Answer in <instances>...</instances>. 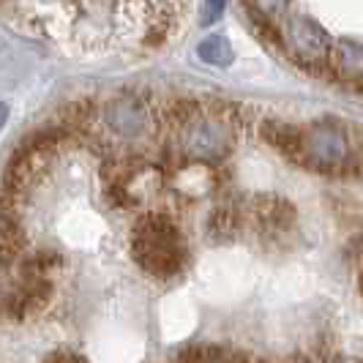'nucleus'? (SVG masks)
Segmentation results:
<instances>
[{"label": "nucleus", "instance_id": "2eb2a0df", "mask_svg": "<svg viewBox=\"0 0 363 363\" xmlns=\"http://www.w3.org/2000/svg\"><path fill=\"white\" fill-rule=\"evenodd\" d=\"M339 363H342V361H339Z\"/></svg>", "mask_w": 363, "mask_h": 363}, {"label": "nucleus", "instance_id": "4468645a", "mask_svg": "<svg viewBox=\"0 0 363 363\" xmlns=\"http://www.w3.org/2000/svg\"><path fill=\"white\" fill-rule=\"evenodd\" d=\"M361 292H363V273H361Z\"/></svg>", "mask_w": 363, "mask_h": 363}, {"label": "nucleus", "instance_id": "9d476101", "mask_svg": "<svg viewBox=\"0 0 363 363\" xmlns=\"http://www.w3.org/2000/svg\"><path fill=\"white\" fill-rule=\"evenodd\" d=\"M197 55H200L205 63H211V66H230L233 57H235L233 44H230L227 36H208L205 41H200Z\"/></svg>", "mask_w": 363, "mask_h": 363}, {"label": "nucleus", "instance_id": "423d86ee", "mask_svg": "<svg viewBox=\"0 0 363 363\" xmlns=\"http://www.w3.org/2000/svg\"><path fill=\"white\" fill-rule=\"evenodd\" d=\"M104 121H107L112 134L126 137V140H137V137L147 134V128H150V112H147L145 101L140 96L123 93L104 107Z\"/></svg>", "mask_w": 363, "mask_h": 363}, {"label": "nucleus", "instance_id": "f8f14e48", "mask_svg": "<svg viewBox=\"0 0 363 363\" xmlns=\"http://www.w3.org/2000/svg\"><path fill=\"white\" fill-rule=\"evenodd\" d=\"M221 11H224L221 3H205V6H202V25H211Z\"/></svg>", "mask_w": 363, "mask_h": 363}, {"label": "nucleus", "instance_id": "ddd939ff", "mask_svg": "<svg viewBox=\"0 0 363 363\" xmlns=\"http://www.w3.org/2000/svg\"><path fill=\"white\" fill-rule=\"evenodd\" d=\"M6 121H9V104H6V101H0V128L6 126Z\"/></svg>", "mask_w": 363, "mask_h": 363}, {"label": "nucleus", "instance_id": "f257e3e1", "mask_svg": "<svg viewBox=\"0 0 363 363\" xmlns=\"http://www.w3.org/2000/svg\"><path fill=\"white\" fill-rule=\"evenodd\" d=\"M131 252L147 273L162 279L181 271L183 257H186L181 233L167 216L140 218L131 233Z\"/></svg>", "mask_w": 363, "mask_h": 363}, {"label": "nucleus", "instance_id": "7ed1b4c3", "mask_svg": "<svg viewBox=\"0 0 363 363\" xmlns=\"http://www.w3.org/2000/svg\"><path fill=\"white\" fill-rule=\"evenodd\" d=\"M181 145L186 156L197 162H218L233 147V128L218 112H197L189 115L183 123Z\"/></svg>", "mask_w": 363, "mask_h": 363}, {"label": "nucleus", "instance_id": "9b49d317", "mask_svg": "<svg viewBox=\"0 0 363 363\" xmlns=\"http://www.w3.org/2000/svg\"><path fill=\"white\" fill-rule=\"evenodd\" d=\"M44 363H88V361H85L82 355L72 352V350H55V352L47 355V361Z\"/></svg>", "mask_w": 363, "mask_h": 363}, {"label": "nucleus", "instance_id": "f03ea898", "mask_svg": "<svg viewBox=\"0 0 363 363\" xmlns=\"http://www.w3.org/2000/svg\"><path fill=\"white\" fill-rule=\"evenodd\" d=\"M292 153L314 169L336 172L350 162V140L333 123H314L303 131H295Z\"/></svg>", "mask_w": 363, "mask_h": 363}, {"label": "nucleus", "instance_id": "39448f33", "mask_svg": "<svg viewBox=\"0 0 363 363\" xmlns=\"http://www.w3.org/2000/svg\"><path fill=\"white\" fill-rule=\"evenodd\" d=\"M55 143H57V137L55 134H38L33 140H28L25 145L19 147L17 153H14V159L9 164V169H6V181H3V189H6V194H22L30 183L36 181L38 175L47 169V164L52 162L55 156Z\"/></svg>", "mask_w": 363, "mask_h": 363}, {"label": "nucleus", "instance_id": "20e7f679", "mask_svg": "<svg viewBox=\"0 0 363 363\" xmlns=\"http://www.w3.org/2000/svg\"><path fill=\"white\" fill-rule=\"evenodd\" d=\"M281 41L287 44L292 57L309 69H323L330 57V44H328L325 30L303 14H287L279 25Z\"/></svg>", "mask_w": 363, "mask_h": 363}, {"label": "nucleus", "instance_id": "1a4fd4ad", "mask_svg": "<svg viewBox=\"0 0 363 363\" xmlns=\"http://www.w3.org/2000/svg\"><path fill=\"white\" fill-rule=\"evenodd\" d=\"M25 246V233L17 218L0 213V259H14Z\"/></svg>", "mask_w": 363, "mask_h": 363}, {"label": "nucleus", "instance_id": "0eeeda50", "mask_svg": "<svg viewBox=\"0 0 363 363\" xmlns=\"http://www.w3.org/2000/svg\"><path fill=\"white\" fill-rule=\"evenodd\" d=\"M336 74L350 85H363V47L355 41H339L333 50Z\"/></svg>", "mask_w": 363, "mask_h": 363}, {"label": "nucleus", "instance_id": "6e6552de", "mask_svg": "<svg viewBox=\"0 0 363 363\" xmlns=\"http://www.w3.org/2000/svg\"><path fill=\"white\" fill-rule=\"evenodd\" d=\"M47 298H50V284H47L44 279H33V281H28V284L11 298V314H14V317H25L28 311L41 309V306L47 303Z\"/></svg>", "mask_w": 363, "mask_h": 363}]
</instances>
